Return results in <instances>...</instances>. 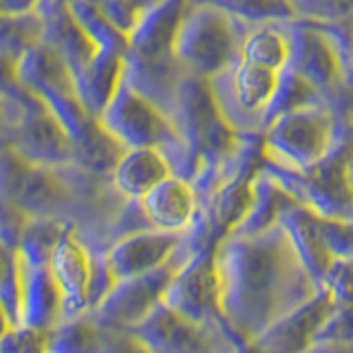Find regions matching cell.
Listing matches in <instances>:
<instances>
[{
  "label": "cell",
  "instance_id": "obj_1",
  "mask_svg": "<svg viewBox=\"0 0 353 353\" xmlns=\"http://www.w3.org/2000/svg\"><path fill=\"white\" fill-rule=\"evenodd\" d=\"M250 27L214 3L188 7L174 36V58L185 73L212 80L241 58V42Z\"/></svg>",
  "mask_w": 353,
  "mask_h": 353
},
{
  "label": "cell",
  "instance_id": "obj_2",
  "mask_svg": "<svg viewBox=\"0 0 353 353\" xmlns=\"http://www.w3.org/2000/svg\"><path fill=\"white\" fill-rule=\"evenodd\" d=\"M338 119L325 99L276 117L263 130L265 152L292 172L312 170L338 143Z\"/></svg>",
  "mask_w": 353,
  "mask_h": 353
},
{
  "label": "cell",
  "instance_id": "obj_3",
  "mask_svg": "<svg viewBox=\"0 0 353 353\" xmlns=\"http://www.w3.org/2000/svg\"><path fill=\"white\" fill-rule=\"evenodd\" d=\"M283 73V71H281ZM281 73L236 60L210 82L221 115L234 132H263L265 113L276 95Z\"/></svg>",
  "mask_w": 353,
  "mask_h": 353
},
{
  "label": "cell",
  "instance_id": "obj_4",
  "mask_svg": "<svg viewBox=\"0 0 353 353\" xmlns=\"http://www.w3.org/2000/svg\"><path fill=\"white\" fill-rule=\"evenodd\" d=\"M97 121L124 148L163 150L168 146H185L170 124L168 115L126 80H121Z\"/></svg>",
  "mask_w": 353,
  "mask_h": 353
},
{
  "label": "cell",
  "instance_id": "obj_5",
  "mask_svg": "<svg viewBox=\"0 0 353 353\" xmlns=\"http://www.w3.org/2000/svg\"><path fill=\"white\" fill-rule=\"evenodd\" d=\"M290 36V69L312 84L316 91L327 97L345 82L342 60L336 40L331 38L325 25L296 18L285 22Z\"/></svg>",
  "mask_w": 353,
  "mask_h": 353
},
{
  "label": "cell",
  "instance_id": "obj_6",
  "mask_svg": "<svg viewBox=\"0 0 353 353\" xmlns=\"http://www.w3.org/2000/svg\"><path fill=\"white\" fill-rule=\"evenodd\" d=\"M168 176L170 165L159 148H126L113 168L119 192L135 199H143Z\"/></svg>",
  "mask_w": 353,
  "mask_h": 353
},
{
  "label": "cell",
  "instance_id": "obj_7",
  "mask_svg": "<svg viewBox=\"0 0 353 353\" xmlns=\"http://www.w3.org/2000/svg\"><path fill=\"white\" fill-rule=\"evenodd\" d=\"M143 212L157 225H183L194 210V192L183 179L168 176L141 199Z\"/></svg>",
  "mask_w": 353,
  "mask_h": 353
},
{
  "label": "cell",
  "instance_id": "obj_8",
  "mask_svg": "<svg viewBox=\"0 0 353 353\" xmlns=\"http://www.w3.org/2000/svg\"><path fill=\"white\" fill-rule=\"evenodd\" d=\"M241 60L279 73L287 69V64H290V36H287L285 25L250 27L241 42Z\"/></svg>",
  "mask_w": 353,
  "mask_h": 353
},
{
  "label": "cell",
  "instance_id": "obj_9",
  "mask_svg": "<svg viewBox=\"0 0 353 353\" xmlns=\"http://www.w3.org/2000/svg\"><path fill=\"white\" fill-rule=\"evenodd\" d=\"M248 27L285 25L298 18L292 0H210Z\"/></svg>",
  "mask_w": 353,
  "mask_h": 353
},
{
  "label": "cell",
  "instance_id": "obj_10",
  "mask_svg": "<svg viewBox=\"0 0 353 353\" xmlns=\"http://www.w3.org/2000/svg\"><path fill=\"white\" fill-rule=\"evenodd\" d=\"M51 272L53 279L62 290L73 292L69 296H80L82 287L88 279V265L84 261L82 250L75 243H60L53 250V261H51Z\"/></svg>",
  "mask_w": 353,
  "mask_h": 353
},
{
  "label": "cell",
  "instance_id": "obj_11",
  "mask_svg": "<svg viewBox=\"0 0 353 353\" xmlns=\"http://www.w3.org/2000/svg\"><path fill=\"white\" fill-rule=\"evenodd\" d=\"M298 18L318 25H342L353 18V0H292Z\"/></svg>",
  "mask_w": 353,
  "mask_h": 353
},
{
  "label": "cell",
  "instance_id": "obj_12",
  "mask_svg": "<svg viewBox=\"0 0 353 353\" xmlns=\"http://www.w3.org/2000/svg\"><path fill=\"white\" fill-rule=\"evenodd\" d=\"M38 0H0V14L7 16H25Z\"/></svg>",
  "mask_w": 353,
  "mask_h": 353
}]
</instances>
